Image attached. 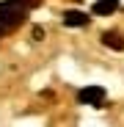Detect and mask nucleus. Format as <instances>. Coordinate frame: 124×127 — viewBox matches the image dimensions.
Here are the masks:
<instances>
[{
  "mask_svg": "<svg viewBox=\"0 0 124 127\" xmlns=\"http://www.w3.org/2000/svg\"><path fill=\"white\" fill-rule=\"evenodd\" d=\"M108 99V91L105 86H83L77 91V102L80 105H91V108H102Z\"/></svg>",
  "mask_w": 124,
  "mask_h": 127,
  "instance_id": "obj_1",
  "label": "nucleus"
},
{
  "mask_svg": "<svg viewBox=\"0 0 124 127\" xmlns=\"http://www.w3.org/2000/svg\"><path fill=\"white\" fill-rule=\"evenodd\" d=\"M88 22H91L88 14H83V11H74V8L64 11V25H66V28H86Z\"/></svg>",
  "mask_w": 124,
  "mask_h": 127,
  "instance_id": "obj_2",
  "label": "nucleus"
},
{
  "mask_svg": "<svg viewBox=\"0 0 124 127\" xmlns=\"http://www.w3.org/2000/svg\"><path fill=\"white\" fill-rule=\"evenodd\" d=\"M119 8H121L119 0H94V6H91V11H94L97 17H110V14H116Z\"/></svg>",
  "mask_w": 124,
  "mask_h": 127,
  "instance_id": "obj_3",
  "label": "nucleus"
},
{
  "mask_svg": "<svg viewBox=\"0 0 124 127\" xmlns=\"http://www.w3.org/2000/svg\"><path fill=\"white\" fill-rule=\"evenodd\" d=\"M102 44L110 47V50H124V33H119V31H105V33H102Z\"/></svg>",
  "mask_w": 124,
  "mask_h": 127,
  "instance_id": "obj_4",
  "label": "nucleus"
}]
</instances>
